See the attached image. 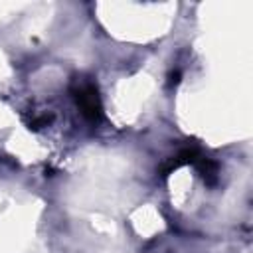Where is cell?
<instances>
[{"mask_svg":"<svg viewBox=\"0 0 253 253\" xmlns=\"http://www.w3.org/2000/svg\"><path fill=\"white\" fill-rule=\"evenodd\" d=\"M73 93H75V101H77L83 117L87 121H91V123H97L101 119V115H103V109H101V101H99L95 85L81 83Z\"/></svg>","mask_w":253,"mask_h":253,"instance_id":"cell-1","label":"cell"},{"mask_svg":"<svg viewBox=\"0 0 253 253\" xmlns=\"http://www.w3.org/2000/svg\"><path fill=\"white\" fill-rule=\"evenodd\" d=\"M194 166H196V170L202 174V178L206 180V184L213 186V184L217 182V162H213V160H210V158H206V156H200Z\"/></svg>","mask_w":253,"mask_h":253,"instance_id":"cell-2","label":"cell"},{"mask_svg":"<svg viewBox=\"0 0 253 253\" xmlns=\"http://www.w3.org/2000/svg\"><path fill=\"white\" fill-rule=\"evenodd\" d=\"M51 121H53V117H51V115L42 113V115H32V119H28L26 123H28V126H30L32 130H40V128L47 126Z\"/></svg>","mask_w":253,"mask_h":253,"instance_id":"cell-3","label":"cell"}]
</instances>
